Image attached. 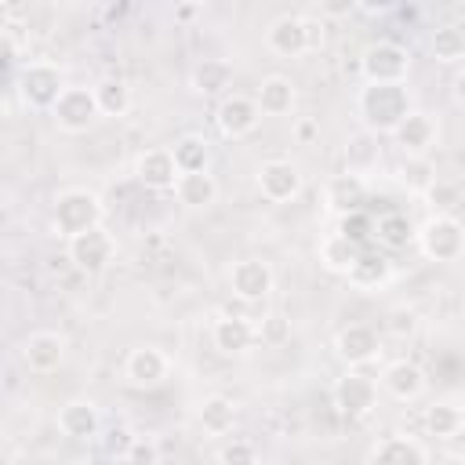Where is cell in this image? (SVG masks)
<instances>
[{
    "instance_id": "cell-1",
    "label": "cell",
    "mask_w": 465,
    "mask_h": 465,
    "mask_svg": "<svg viewBox=\"0 0 465 465\" xmlns=\"http://www.w3.org/2000/svg\"><path fill=\"white\" fill-rule=\"evenodd\" d=\"M407 84H363L356 91V116L367 134H392V127L411 113Z\"/></svg>"
},
{
    "instance_id": "cell-2",
    "label": "cell",
    "mask_w": 465,
    "mask_h": 465,
    "mask_svg": "<svg viewBox=\"0 0 465 465\" xmlns=\"http://www.w3.org/2000/svg\"><path fill=\"white\" fill-rule=\"evenodd\" d=\"M102 222H105V203L94 189L69 185L51 203V232L62 236V240H73L87 229H98Z\"/></svg>"
},
{
    "instance_id": "cell-3",
    "label": "cell",
    "mask_w": 465,
    "mask_h": 465,
    "mask_svg": "<svg viewBox=\"0 0 465 465\" xmlns=\"http://www.w3.org/2000/svg\"><path fill=\"white\" fill-rule=\"evenodd\" d=\"M323 44V22H312L305 15H280L265 25V47L280 58H298L305 51H316Z\"/></svg>"
},
{
    "instance_id": "cell-4",
    "label": "cell",
    "mask_w": 465,
    "mask_h": 465,
    "mask_svg": "<svg viewBox=\"0 0 465 465\" xmlns=\"http://www.w3.org/2000/svg\"><path fill=\"white\" fill-rule=\"evenodd\" d=\"M414 243L429 262L450 265L465 254V225L458 222V214H429L414 229Z\"/></svg>"
},
{
    "instance_id": "cell-5",
    "label": "cell",
    "mask_w": 465,
    "mask_h": 465,
    "mask_svg": "<svg viewBox=\"0 0 465 465\" xmlns=\"http://www.w3.org/2000/svg\"><path fill=\"white\" fill-rule=\"evenodd\" d=\"M363 84H407L411 76V51L396 40H378L360 54Z\"/></svg>"
},
{
    "instance_id": "cell-6",
    "label": "cell",
    "mask_w": 465,
    "mask_h": 465,
    "mask_svg": "<svg viewBox=\"0 0 465 465\" xmlns=\"http://www.w3.org/2000/svg\"><path fill=\"white\" fill-rule=\"evenodd\" d=\"M51 120H54V127H58L62 134H87V131L102 120L91 87H84V84H65V91H62L58 102L51 105Z\"/></svg>"
},
{
    "instance_id": "cell-7",
    "label": "cell",
    "mask_w": 465,
    "mask_h": 465,
    "mask_svg": "<svg viewBox=\"0 0 465 465\" xmlns=\"http://www.w3.org/2000/svg\"><path fill=\"white\" fill-rule=\"evenodd\" d=\"M65 258L73 262L76 272L98 276V272H105V269L113 265V258H116V240H113V232H109L105 225L87 229V232L65 240Z\"/></svg>"
},
{
    "instance_id": "cell-8",
    "label": "cell",
    "mask_w": 465,
    "mask_h": 465,
    "mask_svg": "<svg viewBox=\"0 0 465 465\" xmlns=\"http://www.w3.org/2000/svg\"><path fill=\"white\" fill-rule=\"evenodd\" d=\"M62 91H65V76L54 62H29L18 73V94L33 113H51Z\"/></svg>"
},
{
    "instance_id": "cell-9",
    "label": "cell",
    "mask_w": 465,
    "mask_h": 465,
    "mask_svg": "<svg viewBox=\"0 0 465 465\" xmlns=\"http://www.w3.org/2000/svg\"><path fill=\"white\" fill-rule=\"evenodd\" d=\"M331 400H334V407H338L341 418H349V421L367 418L378 407V381L367 378L363 371H345L341 378H334Z\"/></svg>"
},
{
    "instance_id": "cell-10",
    "label": "cell",
    "mask_w": 465,
    "mask_h": 465,
    "mask_svg": "<svg viewBox=\"0 0 465 465\" xmlns=\"http://www.w3.org/2000/svg\"><path fill=\"white\" fill-rule=\"evenodd\" d=\"M254 185L258 193L269 200V203H287L302 193L305 185V174L294 160H283V156H272V160H262L254 167Z\"/></svg>"
},
{
    "instance_id": "cell-11",
    "label": "cell",
    "mask_w": 465,
    "mask_h": 465,
    "mask_svg": "<svg viewBox=\"0 0 465 465\" xmlns=\"http://www.w3.org/2000/svg\"><path fill=\"white\" fill-rule=\"evenodd\" d=\"M334 356L345 363V371H360L381 356V338L367 323H349L334 334Z\"/></svg>"
},
{
    "instance_id": "cell-12",
    "label": "cell",
    "mask_w": 465,
    "mask_h": 465,
    "mask_svg": "<svg viewBox=\"0 0 465 465\" xmlns=\"http://www.w3.org/2000/svg\"><path fill=\"white\" fill-rule=\"evenodd\" d=\"M171 374V356L160 345H138L124 356V381L131 389H156Z\"/></svg>"
},
{
    "instance_id": "cell-13",
    "label": "cell",
    "mask_w": 465,
    "mask_h": 465,
    "mask_svg": "<svg viewBox=\"0 0 465 465\" xmlns=\"http://www.w3.org/2000/svg\"><path fill=\"white\" fill-rule=\"evenodd\" d=\"M276 287V272L262 258H240L229 265V291L240 302H265Z\"/></svg>"
},
{
    "instance_id": "cell-14",
    "label": "cell",
    "mask_w": 465,
    "mask_h": 465,
    "mask_svg": "<svg viewBox=\"0 0 465 465\" xmlns=\"http://www.w3.org/2000/svg\"><path fill=\"white\" fill-rule=\"evenodd\" d=\"M425 389H429V378L414 360H389L378 374V392L392 396L396 403H414L425 396Z\"/></svg>"
},
{
    "instance_id": "cell-15",
    "label": "cell",
    "mask_w": 465,
    "mask_h": 465,
    "mask_svg": "<svg viewBox=\"0 0 465 465\" xmlns=\"http://www.w3.org/2000/svg\"><path fill=\"white\" fill-rule=\"evenodd\" d=\"M389 138L400 145L403 156H429L432 145L440 142V124L432 120V113H425V109H411V113L392 127Z\"/></svg>"
},
{
    "instance_id": "cell-16",
    "label": "cell",
    "mask_w": 465,
    "mask_h": 465,
    "mask_svg": "<svg viewBox=\"0 0 465 465\" xmlns=\"http://www.w3.org/2000/svg\"><path fill=\"white\" fill-rule=\"evenodd\" d=\"M211 341H214V349H218L222 356H247V352L262 341V331H258L247 316L225 312V316H218V320L211 323Z\"/></svg>"
},
{
    "instance_id": "cell-17",
    "label": "cell",
    "mask_w": 465,
    "mask_h": 465,
    "mask_svg": "<svg viewBox=\"0 0 465 465\" xmlns=\"http://www.w3.org/2000/svg\"><path fill=\"white\" fill-rule=\"evenodd\" d=\"M65 352H69V341L65 334L58 331H33L25 341H22V363L33 371V374H51L65 363Z\"/></svg>"
},
{
    "instance_id": "cell-18",
    "label": "cell",
    "mask_w": 465,
    "mask_h": 465,
    "mask_svg": "<svg viewBox=\"0 0 465 465\" xmlns=\"http://www.w3.org/2000/svg\"><path fill=\"white\" fill-rule=\"evenodd\" d=\"M214 124H218V131L225 134V138H247L251 131H258V124H262V113H258V105H254V98H247V94H225L222 102H218V109H214Z\"/></svg>"
},
{
    "instance_id": "cell-19",
    "label": "cell",
    "mask_w": 465,
    "mask_h": 465,
    "mask_svg": "<svg viewBox=\"0 0 465 465\" xmlns=\"http://www.w3.org/2000/svg\"><path fill=\"white\" fill-rule=\"evenodd\" d=\"M367 465H429V450L421 440L392 432V436H381L371 443Z\"/></svg>"
},
{
    "instance_id": "cell-20",
    "label": "cell",
    "mask_w": 465,
    "mask_h": 465,
    "mask_svg": "<svg viewBox=\"0 0 465 465\" xmlns=\"http://www.w3.org/2000/svg\"><path fill=\"white\" fill-rule=\"evenodd\" d=\"M392 258L385 254V251H378V247H363L360 254H356V262L349 265V272H345V280L356 287V291H363V294H374V291H381L389 280H392Z\"/></svg>"
},
{
    "instance_id": "cell-21",
    "label": "cell",
    "mask_w": 465,
    "mask_h": 465,
    "mask_svg": "<svg viewBox=\"0 0 465 465\" xmlns=\"http://www.w3.org/2000/svg\"><path fill=\"white\" fill-rule=\"evenodd\" d=\"M134 178H138L145 189H153V193H171L174 182H178V167H174L171 149H163V145L142 149L138 160H134Z\"/></svg>"
},
{
    "instance_id": "cell-22",
    "label": "cell",
    "mask_w": 465,
    "mask_h": 465,
    "mask_svg": "<svg viewBox=\"0 0 465 465\" xmlns=\"http://www.w3.org/2000/svg\"><path fill=\"white\" fill-rule=\"evenodd\" d=\"M58 432L69 440H98L102 411L94 400H69L58 407Z\"/></svg>"
},
{
    "instance_id": "cell-23",
    "label": "cell",
    "mask_w": 465,
    "mask_h": 465,
    "mask_svg": "<svg viewBox=\"0 0 465 465\" xmlns=\"http://www.w3.org/2000/svg\"><path fill=\"white\" fill-rule=\"evenodd\" d=\"M363 200H367V178H360V174L341 171V174L327 178V185H323V203H327V211L338 214V218L360 211Z\"/></svg>"
},
{
    "instance_id": "cell-24",
    "label": "cell",
    "mask_w": 465,
    "mask_h": 465,
    "mask_svg": "<svg viewBox=\"0 0 465 465\" xmlns=\"http://www.w3.org/2000/svg\"><path fill=\"white\" fill-rule=\"evenodd\" d=\"M294 102H298V91H294V80H291V76L272 73V76H265V80L258 84L254 105H258L262 116H287V113L294 109Z\"/></svg>"
},
{
    "instance_id": "cell-25",
    "label": "cell",
    "mask_w": 465,
    "mask_h": 465,
    "mask_svg": "<svg viewBox=\"0 0 465 465\" xmlns=\"http://www.w3.org/2000/svg\"><path fill=\"white\" fill-rule=\"evenodd\" d=\"M174 200L185 207V211H207L214 200H218V178L211 171H196V174H178L174 182Z\"/></svg>"
},
{
    "instance_id": "cell-26",
    "label": "cell",
    "mask_w": 465,
    "mask_h": 465,
    "mask_svg": "<svg viewBox=\"0 0 465 465\" xmlns=\"http://www.w3.org/2000/svg\"><path fill=\"white\" fill-rule=\"evenodd\" d=\"M425 429H429V436H436V440H454V436H461V429H465L461 400H458V396L432 400V403L425 407Z\"/></svg>"
},
{
    "instance_id": "cell-27",
    "label": "cell",
    "mask_w": 465,
    "mask_h": 465,
    "mask_svg": "<svg viewBox=\"0 0 465 465\" xmlns=\"http://www.w3.org/2000/svg\"><path fill=\"white\" fill-rule=\"evenodd\" d=\"M196 421H200V429L207 436H225L236 425V403L229 396H222V392H211V396H203L196 403Z\"/></svg>"
},
{
    "instance_id": "cell-28",
    "label": "cell",
    "mask_w": 465,
    "mask_h": 465,
    "mask_svg": "<svg viewBox=\"0 0 465 465\" xmlns=\"http://www.w3.org/2000/svg\"><path fill=\"white\" fill-rule=\"evenodd\" d=\"M414 222L403 214V211H385L378 222H374V240H378V247L389 254V251H403V247H411L414 243Z\"/></svg>"
},
{
    "instance_id": "cell-29",
    "label": "cell",
    "mask_w": 465,
    "mask_h": 465,
    "mask_svg": "<svg viewBox=\"0 0 465 465\" xmlns=\"http://www.w3.org/2000/svg\"><path fill=\"white\" fill-rule=\"evenodd\" d=\"M91 94H94L98 116L120 120V116L131 113V87H127V80H120V76H102V80L91 87Z\"/></svg>"
},
{
    "instance_id": "cell-30",
    "label": "cell",
    "mask_w": 465,
    "mask_h": 465,
    "mask_svg": "<svg viewBox=\"0 0 465 465\" xmlns=\"http://www.w3.org/2000/svg\"><path fill=\"white\" fill-rule=\"evenodd\" d=\"M229 87H232V62H225V58H203V62H196V69H193V91H200V94H229Z\"/></svg>"
},
{
    "instance_id": "cell-31",
    "label": "cell",
    "mask_w": 465,
    "mask_h": 465,
    "mask_svg": "<svg viewBox=\"0 0 465 465\" xmlns=\"http://www.w3.org/2000/svg\"><path fill=\"white\" fill-rule=\"evenodd\" d=\"M171 156H174L178 174L211 171V145H207V138H203V134H182V138L171 145Z\"/></svg>"
},
{
    "instance_id": "cell-32",
    "label": "cell",
    "mask_w": 465,
    "mask_h": 465,
    "mask_svg": "<svg viewBox=\"0 0 465 465\" xmlns=\"http://www.w3.org/2000/svg\"><path fill=\"white\" fill-rule=\"evenodd\" d=\"M356 254H360V247H352L341 232H327V236L320 240V247H316L320 265H323L327 272H334V276H345L349 265L356 262Z\"/></svg>"
},
{
    "instance_id": "cell-33",
    "label": "cell",
    "mask_w": 465,
    "mask_h": 465,
    "mask_svg": "<svg viewBox=\"0 0 465 465\" xmlns=\"http://www.w3.org/2000/svg\"><path fill=\"white\" fill-rule=\"evenodd\" d=\"M345 160H349V174H360V178H367V171H374L378 167V160H381V149H378V138L374 134H356L349 145H345Z\"/></svg>"
},
{
    "instance_id": "cell-34",
    "label": "cell",
    "mask_w": 465,
    "mask_h": 465,
    "mask_svg": "<svg viewBox=\"0 0 465 465\" xmlns=\"http://www.w3.org/2000/svg\"><path fill=\"white\" fill-rule=\"evenodd\" d=\"M436 178H440V174H436V167H432L429 156H403L400 174H396V182H400L407 193H418V196H421Z\"/></svg>"
},
{
    "instance_id": "cell-35",
    "label": "cell",
    "mask_w": 465,
    "mask_h": 465,
    "mask_svg": "<svg viewBox=\"0 0 465 465\" xmlns=\"http://www.w3.org/2000/svg\"><path fill=\"white\" fill-rule=\"evenodd\" d=\"M429 47H432L436 62H443V65H458V62L465 58V33H461L458 25H440V29L432 33Z\"/></svg>"
},
{
    "instance_id": "cell-36",
    "label": "cell",
    "mask_w": 465,
    "mask_h": 465,
    "mask_svg": "<svg viewBox=\"0 0 465 465\" xmlns=\"http://www.w3.org/2000/svg\"><path fill=\"white\" fill-rule=\"evenodd\" d=\"M421 196L432 207V214H454V207L461 203V189L454 182H447V178H436Z\"/></svg>"
},
{
    "instance_id": "cell-37",
    "label": "cell",
    "mask_w": 465,
    "mask_h": 465,
    "mask_svg": "<svg viewBox=\"0 0 465 465\" xmlns=\"http://www.w3.org/2000/svg\"><path fill=\"white\" fill-rule=\"evenodd\" d=\"M334 232H341L352 247H371V240H374V218H367L363 211H352V214H345L341 222H338V229Z\"/></svg>"
},
{
    "instance_id": "cell-38",
    "label": "cell",
    "mask_w": 465,
    "mask_h": 465,
    "mask_svg": "<svg viewBox=\"0 0 465 465\" xmlns=\"http://www.w3.org/2000/svg\"><path fill=\"white\" fill-rule=\"evenodd\" d=\"M218 465H262L254 443L247 440H229L222 450H218Z\"/></svg>"
},
{
    "instance_id": "cell-39",
    "label": "cell",
    "mask_w": 465,
    "mask_h": 465,
    "mask_svg": "<svg viewBox=\"0 0 465 465\" xmlns=\"http://www.w3.org/2000/svg\"><path fill=\"white\" fill-rule=\"evenodd\" d=\"M385 331L396 334V338H411L418 331V312L411 305H396L385 312Z\"/></svg>"
},
{
    "instance_id": "cell-40",
    "label": "cell",
    "mask_w": 465,
    "mask_h": 465,
    "mask_svg": "<svg viewBox=\"0 0 465 465\" xmlns=\"http://www.w3.org/2000/svg\"><path fill=\"white\" fill-rule=\"evenodd\" d=\"M124 461H127V465H156V461H160V447H156V440H149V436H134L131 447H127V454H124Z\"/></svg>"
},
{
    "instance_id": "cell-41",
    "label": "cell",
    "mask_w": 465,
    "mask_h": 465,
    "mask_svg": "<svg viewBox=\"0 0 465 465\" xmlns=\"http://www.w3.org/2000/svg\"><path fill=\"white\" fill-rule=\"evenodd\" d=\"M131 440H134V432L127 429V425H113V429H105V454H127V447H131Z\"/></svg>"
},
{
    "instance_id": "cell-42",
    "label": "cell",
    "mask_w": 465,
    "mask_h": 465,
    "mask_svg": "<svg viewBox=\"0 0 465 465\" xmlns=\"http://www.w3.org/2000/svg\"><path fill=\"white\" fill-rule=\"evenodd\" d=\"M15 62H18V44H15V36L0 25V73H7Z\"/></svg>"
},
{
    "instance_id": "cell-43",
    "label": "cell",
    "mask_w": 465,
    "mask_h": 465,
    "mask_svg": "<svg viewBox=\"0 0 465 465\" xmlns=\"http://www.w3.org/2000/svg\"><path fill=\"white\" fill-rule=\"evenodd\" d=\"M356 4L352 0H331V4H320V15H331V18H341V15H352Z\"/></svg>"
},
{
    "instance_id": "cell-44",
    "label": "cell",
    "mask_w": 465,
    "mask_h": 465,
    "mask_svg": "<svg viewBox=\"0 0 465 465\" xmlns=\"http://www.w3.org/2000/svg\"><path fill=\"white\" fill-rule=\"evenodd\" d=\"M294 134H298V142H305V145H309V142L320 134V127H316V120H312V116H305V120H298V124H294Z\"/></svg>"
},
{
    "instance_id": "cell-45",
    "label": "cell",
    "mask_w": 465,
    "mask_h": 465,
    "mask_svg": "<svg viewBox=\"0 0 465 465\" xmlns=\"http://www.w3.org/2000/svg\"><path fill=\"white\" fill-rule=\"evenodd\" d=\"M200 15V4H182V7H174V18L178 22H193Z\"/></svg>"
},
{
    "instance_id": "cell-46",
    "label": "cell",
    "mask_w": 465,
    "mask_h": 465,
    "mask_svg": "<svg viewBox=\"0 0 465 465\" xmlns=\"http://www.w3.org/2000/svg\"><path fill=\"white\" fill-rule=\"evenodd\" d=\"M69 465H91V461H87V458H73Z\"/></svg>"
}]
</instances>
